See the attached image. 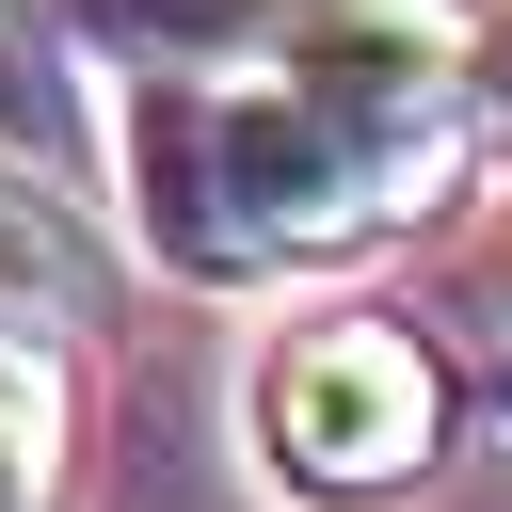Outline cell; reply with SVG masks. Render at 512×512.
<instances>
[{
    "mask_svg": "<svg viewBox=\"0 0 512 512\" xmlns=\"http://www.w3.org/2000/svg\"><path fill=\"white\" fill-rule=\"evenodd\" d=\"M496 416H512V352H496Z\"/></svg>",
    "mask_w": 512,
    "mask_h": 512,
    "instance_id": "52a82bcc",
    "label": "cell"
},
{
    "mask_svg": "<svg viewBox=\"0 0 512 512\" xmlns=\"http://www.w3.org/2000/svg\"><path fill=\"white\" fill-rule=\"evenodd\" d=\"M464 112L512 144V0H480V16H464Z\"/></svg>",
    "mask_w": 512,
    "mask_h": 512,
    "instance_id": "5b68a950",
    "label": "cell"
},
{
    "mask_svg": "<svg viewBox=\"0 0 512 512\" xmlns=\"http://www.w3.org/2000/svg\"><path fill=\"white\" fill-rule=\"evenodd\" d=\"M240 448L288 512H400L448 464V352L400 320H288L240 368Z\"/></svg>",
    "mask_w": 512,
    "mask_h": 512,
    "instance_id": "7a4b0ae2",
    "label": "cell"
},
{
    "mask_svg": "<svg viewBox=\"0 0 512 512\" xmlns=\"http://www.w3.org/2000/svg\"><path fill=\"white\" fill-rule=\"evenodd\" d=\"M64 480H80L64 352H48V320H0V512H64Z\"/></svg>",
    "mask_w": 512,
    "mask_h": 512,
    "instance_id": "3957f363",
    "label": "cell"
},
{
    "mask_svg": "<svg viewBox=\"0 0 512 512\" xmlns=\"http://www.w3.org/2000/svg\"><path fill=\"white\" fill-rule=\"evenodd\" d=\"M0 144H48V64L0 32Z\"/></svg>",
    "mask_w": 512,
    "mask_h": 512,
    "instance_id": "8992f818",
    "label": "cell"
},
{
    "mask_svg": "<svg viewBox=\"0 0 512 512\" xmlns=\"http://www.w3.org/2000/svg\"><path fill=\"white\" fill-rule=\"evenodd\" d=\"M0 320H96V240L32 176H0Z\"/></svg>",
    "mask_w": 512,
    "mask_h": 512,
    "instance_id": "277c9868",
    "label": "cell"
},
{
    "mask_svg": "<svg viewBox=\"0 0 512 512\" xmlns=\"http://www.w3.org/2000/svg\"><path fill=\"white\" fill-rule=\"evenodd\" d=\"M128 240L192 288H288L384 256L416 208H448V160L352 128L336 96L272 64H128Z\"/></svg>",
    "mask_w": 512,
    "mask_h": 512,
    "instance_id": "6da1fadb",
    "label": "cell"
}]
</instances>
